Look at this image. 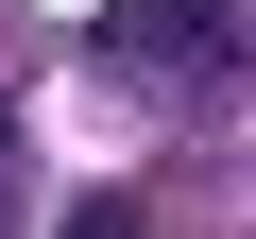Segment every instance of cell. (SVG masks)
<instances>
[{"mask_svg":"<svg viewBox=\"0 0 256 239\" xmlns=\"http://www.w3.org/2000/svg\"><path fill=\"white\" fill-rule=\"evenodd\" d=\"M68 239H137V205H120V188H86V205H68Z\"/></svg>","mask_w":256,"mask_h":239,"instance_id":"obj_2","label":"cell"},{"mask_svg":"<svg viewBox=\"0 0 256 239\" xmlns=\"http://www.w3.org/2000/svg\"><path fill=\"white\" fill-rule=\"evenodd\" d=\"M0 205H18V137H0Z\"/></svg>","mask_w":256,"mask_h":239,"instance_id":"obj_3","label":"cell"},{"mask_svg":"<svg viewBox=\"0 0 256 239\" xmlns=\"http://www.w3.org/2000/svg\"><path fill=\"white\" fill-rule=\"evenodd\" d=\"M102 68H120V86H239L256 34L222 18V0H137V18L102 34Z\"/></svg>","mask_w":256,"mask_h":239,"instance_id":"obj_1","label":"cell"}]
</instances>
